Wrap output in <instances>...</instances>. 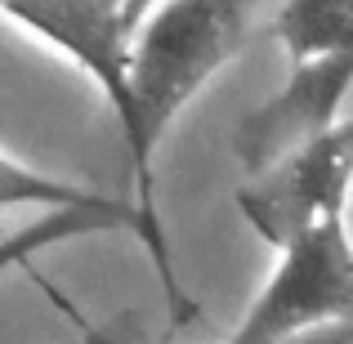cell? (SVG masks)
<instances>
[{
  "mask_svg": "<svg viewBox=\"0 0 353 344\" xmlns=\"http://www.w3.org/2000/svg\"><path fill=\"white\" fill-rule=\"evenodd\" d=\"M246 9L233 0H179V5H152L134 45V121L121 139L130 152L139 206L152 219L157 210V148L174 117L197 99V90L224 68L246 41Z\"/></svg>",
  "mask_w": 353,
  "mask_h": 344,
  "instance_id": "6da1fadb",
  "label": "cell"
},
{
  "mask_svg": "<svg viewBox=\"0 0 353 344\" xmlns=\"http://www.w3.org/2000/svg\"><path fill=\"white\" fill-rule=\"evenodd\" d=\"M0 206L14 215L18 206H45L50 215H41L27 228H9L5 237V268H23L36 250L54 246V241L68 237H90V232H130L139 246L148 250L157 268V282H161V300H165V336H179L192 318H197V304L183 291L179 268H174V250L165 237V224L152 219L139 201L125 197H108V192L81 188L72 179H50V174H36L18 161V152L0 156Z\"/></svg>",
  "mask_w": 353,
  "mask_h": 344,
  "instance_id": "7a4b0ae2",
  "label": "cell"
},
{
  "mask_svg": "<svg viewBox=\"0 0 353 344\" xmlns=\"http://www.w3.org/2000/svg\"><path fill=\"white\" fill-rule=\"evenodd\" d=\"M331 327H353L349 219H331L282 250L268 286L246 309L228 344H295Z\"/></svg>",
  "mask_w": 353,
  "mask_h": 344,
  "instance_id": "3957f363",
  "label": "cell"
},
{
  "mask_svg": "<svg viewBox=\"0 0 353 344\" xmlns=\"http://www.w3.org/2000/svg\"><path fill=\"white\" fill-rule=\"evenodd\" d=\"M0 14L23 23L45 45L68 54L108 99L117 130L125 134L134 121V45L152 5H121V0H5Z\"/></svg>",
  "mask_w": 353,
  "mask_h": 344,
  "instance_id": "277c9868",
  "label": "cell"
},
{
  "mask_svg": "<svg viewBox=\"0 0 353 344\" xmlns=\"http://www.w3.org/2000/svg\"><path fill=\"white\" fill-rule=\"evenodd\" d=\"M353 197V121L300 148L268 174L241 183L237 210L259 241L286 250L331 219H349Z\"/></svg>",
  "mask_w": 353,
  "mask_h": 344,
  "instance_id": "5b68a950",
  "label": "cell"
},
{
  "mask_svg": "<svg viewBox=\"0 0 353 344\" xmlns=\"http://www.w3.org/2000/svg\"><path fill=\"white\" fill-rule=\"evenodd\" d=\"M353 90V54L349 50H331V54H313V59L291 63L286 85L273 99L246 112L237 121L233 134V152L246 170V179H259L273 165H282L286 156H295L300 148L318 143L322 134H331L340 121Z\"/></svg>",
  "mask_w": 353,
  "mask_h": 344,
  "instance_id": "8992f818",
  "label": "cell"
},
{
  "mask_svg": "<svg viewBox=\"0 0 353 344\" xmlns=\"http://www.w3.org/2000/svg\"><path fill=\"white\" fill-rule=\"evenodd\" d=\"M273 36L291 63L331 50L353 54V0H291L277 9Z\"/></svg>",
  "mask_w": 353,
  "mask_h": 344,
  "instance_id": "52a82bcc",
  "label": "cell"
},
{
  "mask_svg": "<svg viewBox=\"0 0 353 344\" xmlns=\"http://www.w3.org/2000/svg\"><path fill=\"white\" fill-rule=\"evenodd\" d=\"M295 344H353V327H331V331H318V336H304Z\"/></svg>",
  "mask_w": 353,
  "mask_h": 344,
  "instance_id": "ba28073f",
  "label": "cell"
},
{
  "mask_svg": "<svg viewBox=\"0 0 353 344\" xmlns=\"http://www.w3.org/2000/svg\"><path fill=\"white\" fill-rule=\"evenodd\" d=\"M81 344H121L117 327H94V322H81Z\"/></svg>",
  "mask_w": 353,
  "mask_h": 344,
  "instance_id": "9c48e42d",
  "label": "cell"
}]
</instances>
